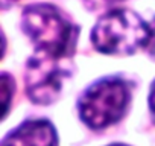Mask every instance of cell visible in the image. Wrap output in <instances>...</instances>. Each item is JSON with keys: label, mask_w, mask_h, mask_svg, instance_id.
<instances>
[{"label": "cell", "mask_w": 155, "mask_h": 146, "mask_svg": "<svg viewBox=\"0 0 155 146\" xmlns=\"http://www.w3.org/2000/svg\"><path fill=\"white\" fill-rule=\"evenodd\" d=\"M21 23L25 34L34 41L38 52L62 59L74 50L79 29L56 8L31 5L23 11Z\"/></svg>", "instance_id": "cell-1"}, {"label": "cell", "mask_w": 155, "mask_h": 146, "mask_svg": "<svg viewBox=\"0 0 155 146\" xmlns=\"http://www.w3.org/2000/svg\"><path fill=\"white\" fill-rule=\"evenodd\" d=\"M150 26L129 9H116L102 15L91 31V41L102 53L129 55L146 46Z\"/></svg>", "instance_id": "cell-2"}, {"label": "cell", "mask_w": 155, "mask_h": 146, "mask_svg": "<svg viewBox=\"0 0 155 146\" xmlns=\"http://www.w3.org/2000/svg\"><path fill=\"white\" fill-rule=\"evenodd\" d=\"M129 85L117 76L90 85L79 99V114L93 129L107 128L122 119L129 104Z\"/></svg>", "instance_id": "cell-3"}, {"label": "cell", "mask_w": 155, "mask_h": 146, "mask_svg": "<svg viewBox=\"0 0 155 146\" xmlns=\"http://www.w3.org/2000/svg\"><path fill=\"white\" fill-rule=\"evenodd\" d=\"M70 75L61 64V58H55L44 52H35L26 64L25 82L29 99L40 105L52 104L58 99L64 79Z\"/></svg>", "instance_id": "cell-4"}, {"label": "cell", "mask_w": 155, "mask_h": 146, "mask_svg": "<svg viewBox=\"0 0 155 146\" xmlns=\"http://www.w3.org/2000/svg\"><path fill=\"white\" fill-rule=\"evenodd\" d=\"M2 146H58V137L50 122L28 120L9 132Z\"/></svg>", "instance_id": "cell-5"}, {"label": "cell", "mask_w": 155, "mask_h": 146, "mask_svg": "<svg viewBox=\"0 0 155 146\" xmlns=\"http://www.w3.org/2000/svg\"><path fill=\"white\" fill-rule=\"evenodd\" d=\"M0 90H2V110H3L2 117L5 119L6 114H8V110H9V101H11L12 93H14V81L8 73H3L2 75V79H0Z\"/></svg>", "instance_id": "cell-6"}, {"label": "cell", "mask_w": 155, "mask_h": 146, "mask_svg": "<svg viewBox=\"0 0 155 146\" xmlns=\"http://www.w3.org/2000/svg\"><path fill=\"white\" fill-rule=\"evenodd\" d=\"M119 2H123V0H85V5L91 11H99V9L108 8V6L119 3Z\"/></svg>", "instance_id": "cell-7"}, {"label": "cell", "mask_w": 155, "mask_h": 146, "mask_svg": "<svg viewBox=\"0 0 155 146\" xmlns=\"http://www.w3.org/2000/svg\"><path fill=\"white\" fill-rule=\"evenodd\" d=\"M144 47L150 52V55L155 56V26L153 28L150 26V35H149V40H147V43H146Z\"/></svg>", "instance_id": "cell-8"}, {"label": "cell", "mask_w": 155, "mask_h": 146, "mask_svg": "<svg viewBox=\"0 0 155 146\" xmlns=\"http://www.w3.org/2000/svg\"><path fill=\"white\" fill-rule=\"evenodd\" d=\"M149 110L152 114V119L155 122V82L150 87V93H149Z\"/></svg>", "instance_id": "cell-9"}, {"label": "cell", "mask_w": 155, "mask_h": 146, "mask_svg": "<svg viewBox=\"0 0 155 146\" xmlns=\"http://www.w3.org/2000/svg\"><path fill=\"white\" fill-rule=\"evenodd\" d=\"M110 146H128V144H120V143H114V144H110Z\"/></svg>", "instance_id": "cell-10"}]
</instances>
